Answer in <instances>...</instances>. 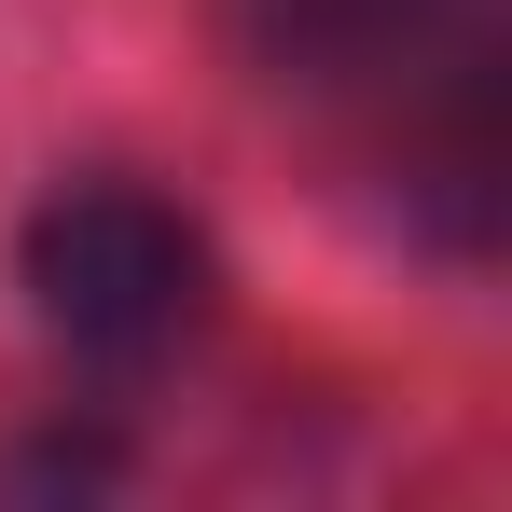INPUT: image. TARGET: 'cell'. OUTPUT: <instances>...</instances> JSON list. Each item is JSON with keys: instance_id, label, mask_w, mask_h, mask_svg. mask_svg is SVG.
<instances>
[{"instance_id": "6da1fadb", "label": "cell", "mask_w": 512, "mask_h": 512, "mask_svg": "<svg viewBox=\"0 0 512 512\" xmlns=\"http://www.w3.org/2000/svg\"><path fill=\"white\" fill-rule=\"evenodd\" d=\"M250 84L305 111L402 250L485 263L512 208V14L499 0H250Z\"/></svg>"}, {"instance_id": "7a4b0ae2", "label": "cell", "mask_w": 512, "mask_h": 512, "mask_svg": "<svg viewBox=\"0 0 512 512\" xmlns=\"http://www.w3.org/2000/svg\"><path fill=\"white\" fill-rule=\"evenodd\" d=\"M208 222L180 208L167 180L139 167H70L28 194V222H14V291H28V333L56 346L70 374H153L194 346L208 319Z\"/></svg>"}]
</instances>
